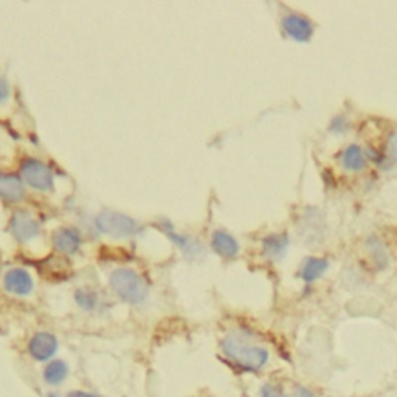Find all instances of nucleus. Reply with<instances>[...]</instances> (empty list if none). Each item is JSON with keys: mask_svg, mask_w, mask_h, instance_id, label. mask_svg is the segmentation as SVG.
Listing matches in <instances>:
<instances>
[{"mask_svg": "<svg viewBox=\"0 0 397 397\" xmlns=\"http://www.w3.org/2000/svg\"><path fill=\"white\" fill-rule=\"evenodd\" d=\"M222 351L227 355V359L246 371H260L269 360L267 350L253 345L252 341L239 334H230L222 340Z\"/></svg>", "mask_w": 397, "mask_h": 397, "instance_id": "nucleus-1", "label": "nucleus"}, {"mask_svg": "<svg viewBox=\"0 0 397 397\" xmlns=\"http://www.w3.org/2000/svg\"><path fill=\"white\" fill-rule=\"evenodd\" d=\"M109 281L115 295L129 304H140L148 297V284L130 269H117Z\"/></svg>", "mask_w": 397, "mask_h": 397, "instance_id": "nucleus-2", "label": "nucleus"}, {"mask_svg": "<svg viewBox=\"0 0 397 397\" xmlns=\"http://www.w3.org/2000/svg\"><path fill=\"white\" fill-rule=\"evenodd\" d=\"M95 225L101 233L114 236V238H132L142 232V227L137 220L115 211L100 213L95 219Z\"/></svg>", "mask_w": 397, "mask_h": 397, "instance_id": "nucleus-3", "label": "nucleus"}, {"mask_svg": "<svg viewBox=\"0 0 397 397\" xmlns=\"http://www.w3.org/2000/svg\"><path fill=\"white\" fill-rule=\"evenodd\" d=\"M20 172L25 182L31 188L38 191H48L53 188L54 183V174L48 168V166L43 162H39L36 158L25 160L20 166Z\"/></svg>", "mask_w": 397, "mask_h": 397, "instance_id": "nucleus-4", "label": "nucleus"}, {"mask_svg": "<svg viewBox=\"0 0 397 397\" xmlns=\"http://www.w3.org/2000/svg\"><path fill=\"white\" fill-rule=\"evenodd\" d=\"M58 338L52 332H36L29 341V354L36 361H50L58 351Z\"/></svg>", "mask_w": 397, "mask_h": 397, "instance_id": "nucleus-5", "label": "nucleus"}, {"mask_svg": "<svg viewBox=\"0 0 397 397\" xmlns=\"http://www.w3.org/2000/svg\"><path fill=\"white\" fill-rule=\"evenodd\" d=\"M10 232L20 242H27L36 238L40 232L38 220L25 210L16 211L10 220Z\"/></svg>", "mask_w": 397, "mask_h": 397, "instance_id": "nucleus-6", "label": "nucleus"}, {"mask_svg": "<svg viewBox=\"0 0 397 397\" xmlns=\"http://www.w3.org/2000/svg\"><path fill=\"white\" fill-rule=\"evenodd\" d=\"M3 287L6 292L16 297L30 295L34 287L33 278L25 269H11L3 278Z\"/></svg>", "mask_w": 397, "mask_h": 397, "instance_id": "nucleus-7", "label": "nucleus"}, {"mask_svg": "<svg viewBox=\"0 0 397 397\" xmlns=\"http://www.w3.org/2000/svg\"><path fill=\"white\" fill-rule=\"evenodd\" d=\"M163 232L166 233V236L176 244L179 247V250H182V253L188 257H191V260H197L199 256L204 255V248H202L200 242L197 239H193L191 236H186V234H179L172 230L171 225H168V222H165L162 224Z\"/></svg>", "mask_w": 397, "mask_h": 397, "instance_id": "nucleus-8", "label": "nucleus"}, {"mask_svg": "<svg viewBox=\"0 0 397 397\" xmlns=\"http://www.w3.org/2000/svg\"><path fill=\"white\" fill-rule=\"evenodd\" d=\"M25 196V186L17 174L0 172V197L8 202H19Z\"/></svg>", "mask_w": 397, "mask_h": 397, "instance_id": "nucleus-9", "label": "nucleus"}, {"mask_svg": "<svg viewBox=\"0 0 397 397\" xmlns=\"http://www.w3.org/2000/svg\"><path fill=\"white\" fill-rule=\"evenodd\" d=\"M53 242L61 253L75 255L81 246V234L73 227H62L54 233Z\"/></svg>", "mask_w": 397, "mask_h": 397, "instance_id": "nucleus-10", "label": "nucleus"}, {"mask_svg": "<svg viewBox=\"0 0 397 397\" xmlns=\"http://www.w3.org/2000/svg\"><path fill=\"white\" fill-rule=\"evenodd\" d=\"M283 27H284V30L287 31L289 36H292L295 40H299V43L308 40L313 33L312 24L309 22V20L301 16H297V15L285 16L283 20Z\"/></svg>", "mask_w": 397, "mask_h": 397, "instance_id": "nucleus-11", "label": "nucleus"}, {"mask_svg": "<svg viewBox=\"0 0 397 397\" xmlns=\"http://www.w3.org/2000/svg\"><path fill=\"white\" fill-rule=\"evenodd\" d=\"M211 247L216 253H219L222 257H234L239 253V246L233 236H230L225 232H214L211 238Z\"/></svg>", "mask_w": 397, "mask_h": 397, "instance_id": "nucleus-12", "label": "nucleus"}, {"mask_svg": "<svg viewBox=\"0 0 397 397\" xmlns=\"http://www.w3.org/2000/svg\"><path fill=\"white\" fill-rule=\"evenodd\" d=\"M68 377V366L62 360H50L44 369V380L52 387H59Z\"/></svg>", "mask_w": 397, "mask_h": 397, "instance_id": "nucleus-13", "label": "nucleus"}, {"mask_svg": "<svg viewBox=\"0 0 397 397\" xmlns=\"http://www.w3.org/2000/svg\"><path fill=\"white\" fill-rule=\"evenodd\" d=\"M343 166L350 171L364 170L365 157L359 146H350V148L343 152Z\"/></svg>", "mask_w": 397, "mask_h": 397, "instance_id": "nucleus-14", "label": "nucleus"}, {"mask_svg": "<svg viewBox=\"0 0 397 397\" xmlns=\"http://www.w3.org/2000/svg\"><path fill=\"white\" fill-rule=\"evenodd\" d=\"M326 269H327V262L324 260H317V257H312V260L306 262V266L301 271V276L304 281L312 283V281L318 280V278L324 274Z\"/></svg>", "mask_w": 397, "mask_h": 397, "instance_id": "nucleus-15", "label": "nucleus"}, {"mask_svg": "<svg viewBox=\"0 0 397 397\" xmlns=\"http://www.w3.org/2000/svg\"><path fill=\"white\" fill-rule=\"evenodd\" d=\"M285 247H287V238H285V236H269V238L264 241V253L270 256L271 260L283 256Z\"/></svg>", "mask_w": 397, "mask_h": 397, "instance_id": "nucleus-16", "label": "nucleus"}, {"mask_svg": "<svg viewBox=\"0 0 397 397\" xmlns=\"http://www.w3.org/2000/svg\"><path fill=\"white\" fill-rule=\"evenodd\" d=\"M75 299L80 308L86 312L93 310L96 308V304H98V297H96L95 292L89 290V289H81L76 292Z\"/></svg>", "mask_w": 397, "mask_h": 397, "instance_id": "nucleus-17", "label": "nucleus"}, {"mask_svg": "<svg viewBox=\"0 0 397 397\" xmlns=\"http://www.w3.org/2000/svg\"><path fill=\"white\" fill-rule=\"evenodd\" d=\"M261 397H289L280 387L264 385L261 389Z\"/></svg>", "mask_w": 397, "mask_h": 397, "instance_id": "nucleus-18", "label": "nucleus"}, {"mask_svg": "<svg viewBox=\"0 0 397 397\" xmlns=\"http://www.w3.org/2000/svg\"><path fill=\"white\" fill-rule=\"evenodd\" d=\"M8 96H10L8 82H6V80L0 76V103L6 101V98H8Z\"/></svg>", "mask_w": 397, "mask_h": 397, "instance_id": "nucleus-19", "label": "nucleus"}, {"mask_svg": "<svg viewBox=\"0 0 397 397\" xmlns=\"http://www.w3.org/2000/svg\"><path fill=\"white\" fill-rule=\"evenodd\" d=\"M294 397H317L313 393H310L309 389H306L304 387H298L295 388V393Z\"/></svg>", "mask_w": 397, "mask_h": 397, "instance_id": "nucleus-20", "label": "nucleus"}, {"mask_svg": "<svg viewBox=\"0 0 397 397\" xmlns=\"http://www.w3.org/2000/svg\"><path fill=\"white\" fill-rule=\"evenodd\" d=\"M389 149H391V154L397 158V134H393V137L389 138Z\"/></svg>", "mask_w": 397, "mask_h": 397, "instance_id": "nucleus-21", "label": "nucleus"}, {"mask_svg": "<svg viewBox=\"0 0 397 397\" xmlns=\"http://www.w3.org/2000/svg\"><path fill=\"white\" fill-rule=\"evenodd\" d=\"M67 397H96L95 394H92V393H89V391H70L67 394Z\"/></svg>", "mask_w": 397, "mask_h": 397, "instance_id": "nucleus-22", "label": "nucleus"}, {"mask_svg": "<svg viewBox=\"0 0 397 397\" xmlns=\"http://www.w3.org/2000/svg\"><path fill=\"white\" fill-rule=\"evenodd\" d=\"M48 397H61V396L59 394H50Z\"/></svg>", "mask_w": 397, "mask_h": 397, "instance_id": "nucleus-23", "label": "nucleus"}]
</instances>
